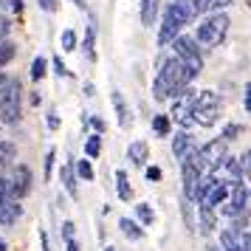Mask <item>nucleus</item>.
<instances>
[{"mask_svg":"<svg viewBox=\"0 0 251 251\" xmlns=\"http://www.w3.org/2000/svg\"><path fill=\"white\" fill-rule=\"evenodd\" d=\"M198 217H201V234H212L217 228V212L215 209H206V206H198Z\"/></svg>","mask_w":251,"mask_h":251,"instance_id":"nucleus-19","label":"nucleus"},{"mask_svg":"<svg viewBox=\"0 0 251 251\" xmlns=\"http://www.w3.org/2000/svg\"><path fill=\"white\" fill-rule=\"evenodd\" d=\"M40 246H43V251H51L48 249V234L46 231H40Z\"/></svg>","mask_w":251,"mask_h":251,"instance_id":"nucleus-46","label":"nucleus"},{"mask_svg":"<svg viewBox=\"0 0 251 251\" xmlns=\"http://www.w3.org/2000/svg\"><path fill=\"white\" fill-rule=\"evenodd\" d=\"M46 74H48V59L46 57H34L31 59V79L40 82Z\"/></svg>","mask_w":251,"mask_h":251,"instance_id":"nucleus-28","label":"nucleus"},{"mask_svg":"<svg viewBox=\"0 0 251 251\" xmlns=\"http://www.w3.org/2000/svg\"><path fill=\"white\" fill-rule=\"evenodd\" d=\"M228 25H231V20H228L226 12H215L209 14L206 20H201L198 23V28H195V43L201 48H217L223 40H226L228 34Z\"/></svg>","mask_w":251,"mask_h":251,"instance_id":"nucleus-3","label":"nucleus"},{"mask_svg":"<svg viewBox=\"0 0 251 251\" xmlns=\"http://www.w3.org/2000/svg\"><path fill=\"white\" fill-rule=\"evenodd\" d=\"M116 195L122 203H130V198H133V186H130V178L125 170H116Z\"/></svg>","mask_w":251,"mask_h":251,"instance_id":"nucleus-20","label":"nucleus"},{"mask_svg":"<svg viewBox=\"0 0 251 251\" xmlns=\"http://www.w3.org/2000/svg\"><path fill=\"white\" fill-rule=\"evenodd\" d=\"M195 76L189 74V68L183 65L178 57H164L158 62V74L152 79V99L155 102H167L172 96L183 93L186 88H192Z\"/></svg>","mask_w":251,"mask_h":251,"instance_id":"nucleus-1","label":"nucleus"},{"mask_svg":"<svg viewBox=\"0 0 251 251\" xmlns=\"http://www.w3.org/2000/svg\"><path fill=\"white\" fill-rule=\"evenodd\" d=\"M62 237H65V240L74 237V223H71V220H65V223H62Z\"/></svg>","mask_w":251,"mask_h":251,"instance_id":"nucleus-43","label":"nucleus"},{"mask_svg":"<svg viewBox=\"0 0 251 251\" xmlns=\"http://www.w3.org/2000/svg\"><path fill=\"white\" fill-rule=\"evenodd\" d=\"M228 189H231V183L226 181V178H220V181L215 183V186H212V189H209V192H206V198L203 201H201V203L198 206H206V209H220V206L226 203V198H228Z\"/></svg>","mask_w":251,"mask_h":251,"instance_id":"nucleus-10","label":"nucleus"},{"mask_svg":"<svg viewBox=\"0 0 251 251\" xmlns=\"http://www.w3.org/2000/svg\"><path fill=\"white\" fill-rule=\"evenodd\" d=\"M43 12H57V0H37Z\"/></svg>","mask_w":251,"mask_h":251,"instance_id":"nucleus-41","label":"nucleus"},{"mask_svg":"<svg viewBox=\"0 0 251 251\" xmlns=\"http://www.w3.org/2000/svg\"><path fill=\"white\" fill-rule=\"evenodd\" d=\"M82 54L91 59H96V28L93 25H88V31H85V40H82Z\"/></svg>","mask_w":251,"mask_h":251,"instance_id":"nucleus-23","label":"nucleus"},{"mask_svg":"<svg viewBox=\"0 0 251 251\" xmlns=\"http://www.w3.org/2000/svg\"><path fill=\"white\" fill-rule=\"evenodd\" d=\"M91 127L96 130V133H104V122L99 119V116H91Z\"/></svg>","mask_w":251,"mask_h":251,"instance_id":"nucleus-42","label":"nucleus"},{"mask_svg":"<svg viewBox=\"0 0 251 251\" xmlns=\"http://www.w3.org/2000/svg\"><path fill=\"white\" fill-rule=\"evenodd\" d=\"M136 220H138V226H152L155 223V212H152V206L150 203H136Z\"/></svg>","mask_w":251,"mask_h":251,"instance_id":"nucleus-25","label":"nucleus"},{"mask_svg":"<svg viewBox=\"0 0 251 251\" xmlns=\"http://www.w3.org/2000/svg\"><path fill=\"white\" fill-rule=\"evenodd\" d=\"M65 251H82L79 243H76V237H68V240H65Z\"/></svg>","mask_w":251,"mask_h":251,"instance_id":"nucleus-45","label":"nucleus"},{"mask_svg":"<svg viewBox=\"0 0 251 251\" xmlns=\"http://www.w3.org/2000/svg\"><path fill=\"white\" fill-rule=\"evenodd\" d=\"M231 3H234V0H212V9H215V12H226Z\"/></svg>","mask_w":251,"mask_h":251,"instance_id":"nucleus-40","label":"nucleus"},{"mask_svg":"<svg viewBox=\"0 0 251 251\" xmlns=\"http://www.w3.org/2000/svg\"><path fill=\"white\" fill-rule=\"evenodd\" d=\"M59 181H62V189H65L71 198L79 195V178H76V172H74V158L62 161V167H59Z\"/></svg>","mask_w":251,"mask_h":251,"instance_id":"nucleus-11","label":"nucleus"},{"mask_svg":"<svg viewBox=\"0 0 251 251\" xmlns=\"http://www.w3.org/2000/svg\"><path fill=\"white\" fill-rule=\"evenodd\" d=\"M243 107H246V113H251V82L246 85V91H243Z\"/></svg>","mask_w":251,"mask_h":251,"instance_id":"nucleus-39","label":"nucleus"},{"mask_svg":"<svg viewBox=\"0 0 251 251\" xmlns=\"http://www.w3.org/2000/svg\"><path fill=\"white\" fill-rule=\"evenodd\" d=\"M198 141H195V136L189 133V130H175V136H172V155L178 161H189L198 152Z\"/></svg>","mask_w":251,"mask_h":251,"instance_id":"nucleus-9","label":"nucleus"},{"mask_svg":"<svg viewBox=\"0 0 251 251\" xmlns=\"http://www.w3.org/2000/svg\"><path fill=\"white\" fill-rule=\"evenodd\" d=\"M220 249H223V251H234V249H240L237 234H234L231 228H223V231H220Z\"/></svg>","mask_w":251,"mask_h":251,"instance_id":"nucleus-29","label":"nucleus"},{"mask_svg":"<svg viewBox=\"0 0 251 251\" xmlns=\"http://www.w3.org/2000/svg\"><path fill=\"white\" fill-rule=\"evenodd\" d=\"M237 161H240V170H243V178H251V150L237 155Z\"/></svg>","mask_w":251,"mask_h":251,"instance_id":"nucleus-32","label":"nucleus"},{"mask_svg":"<svg viewBox=\"0 0 251 251\" xmlns=\"http://www.w3.org/2000/svg\"><path fill=\"white\" fill-rule=\"evenodd\" d=\"M237 136H243V125H237V122H228L226 127H223V133H220V138H223V141H234V138Z\"/></svg>","mask_w":251,"mask_h":251,"instance_id":"nucleus-30","label":"nucleus"},{"mask_svg":"<svg viewBox=\"0 0 251 251\" xmlns=\"http://www.w3.org/2000/svg\"><path fill=\"white\" fill-rule=\"evenodd\" d=\"M51 68H54V74H57V76H68V68H65L62 57H54V59H51Z\"/></svg>","mask_w":251,"mask_h":251,"instance_id":"nucleus-36","label":"nucleus"},{"mask_svg":"<svg viewBox=\"0 0 251 251\" xmlns=\"http://www.w3.org/2000/svg\"><path fill=\"white\" fill-rule=\"evenodd\" d=\"M119 231H122L127 240H133V243L144 240V226H138V220H130V217H122V220H119Z\"/></svg>","mask_w":251,"mask_h":251,"instance_id":"nucleus-18","label":"nucleus"},{"mask_svg":"<svg viewBox=\"0 0 251 251\" xmlns=\"http://www.w3.org/2000/svg\"><path fill=\"white\" fill-rule=\"evenodd\" d=\"M172 48V57H178L189 68V74L192 76H198L201 71H203V57H201V46L195 43V37L192 34H178L175 40L170 43Z\"/></svg>","mask_w":251,"mask_h":251,"instance_id":"nucleus-5","label":"nucleus"},{"mask_svg":"<svg viewBox=\"0 0 251 251\" xmlns=\"http://www.w3.org/2000/svg\"><path fill=\"white\" fill-rule=\"evenodd\" d=\"M9 34H12V20L0 14V40H9Z\"/></svg>","mask_w":251,"mask_h":251,"instance_id":"nucleus-35","label":"nucleus"},{"mask_svg":"<svg viewBox=\"0 0 251 251\" xmlns=\"http://www.w3.org/2000/svg\"><path fill=\"white\" fill-rule=\"evenodd\" d=\"M186 3V9H189V14L195 17H203L206 12H212V0H183Z\"/></svg>","mask_w":251,"mask_h":251,"instance_id":"nucleus-27","label":"nucleus"},{"mask_svg":"<svg viewBox=\"0 0 251 251\" xmlns=\"http://www.w3.org/2000/svg\"><path fill=\"white\" fill-rule=\"evenodd\" d=\"M14 161H17V144L9 138H0V175L12 170Z\"/></svg>","mask_w":251,"mask_h":251,"instance_id":"nucleus-16","label":"nucleus"},{"mask_svg":"<svg viewBox=\"0 0 251 251\" xmlns=\"http://www.w3.org/2000/svg\"><path fill=\"white\" fill-rule=\"evenodd\" d=\"M74 172H76V178H79V181H93V178H96L91 158H79V161H74Z\"/></svg>","mask_w":251,"mask_h":251,"instance_id":"nucleus-24","label":"nucleus"},{"mask_svg":"<svg viewBox=\"0 0 251 251\" xmlns=\"http://www.w3.org/2000/svg\"><path fill=\"white\" fill-rule=\"evenodd\" d=\"M144 175H147V181H150V183H158L161 178H164L161 167H144Z\"/></svg>","mask_w":251,"mask_h":251,"instance_id":"nucleus-34","label":"nucleus"},{"mask_svg":"<svg viewBox=\"0 0 251 251\" xmlns=\"http://www.w3.org/2000/svg\"><path fill=\"white\" fill-rule=\"evenodd\" d=\"M9 82H12V76L0 71V96H3V91H6V88H9Z\"/></svg>","mask_w":251,"mask_h":251,"instance_id":"nucleus-44","label":"nucleus"},{"mask_svg":"<svg viewBox=\"0 0 251 251\" xmlns=\"http://www.w3.org/2000/svg\"><path fill=\"white\" fill-rule=\"evenodd\" d=\"M9 186H12V198H14V201L28 198L31 189H34V172H31V167L14 161L12 170H9Z\"/></svg>","mask_w":251,"mask_h":251,"instance_id":"nucleus-7","label":"nucleus"},{"mask_svg":"<svg viewBox=\"0 0 251 251\" xmlns=\"http://www.w3.org/2000/svg\"><path fill=\"white\" fill-rule=\"evenodd\" d=\"M192 23V14L186 9L183 0H170L161 12V23H158V48H170V43L181 34L186 25Z\"/></svg>","mask_w":251,"mask_h":251,"instance_id":"nucleus-2","label":"nucleus"},{"mask_svg":"<svg viewBox=\"0 0 251 251\" xmlns=\"http://www.w3.org/2000/svg\"><path fill=\"white\" fill-rule=\"evenodd\" d=\"M158 9H161V0H141L138 6V14H141V25H152L158 20Z\"/></svg>","mask_w":251,"mask_h":251,"instance_id":"nucleus-17","label":"nucleus"},{"mask_svg":"<svg viewBox=\"0 0 251 251\" xmlns=\"http://www.w3.org/2000/svg\"><path fill=\"white\" fill-rule=\"evenodd\" d=\"M249 198H251V192H249V186H246V181L231 183L226 203L220 206L217 212H220L223 217H228V220H231L234 215H240V212H246V209H249Z\"/></svg>","mask_w":251,"mask_h":251,"instance_id":"nucleus-8","label":"nucleus"},{"mask_svg":"<svg viewBox=\"0 0 251 251\" xmlns=\"http://www.w3.org/2000/svg\"><path fill=\"white\" fill-rule=\"evenodd\" d=\"M59 46H62V51H74L76 48V31L74 28H65L62 37H59Z\"/></svg>","mask_w":251,"mask_h":251,"instance_id":"nucleus-31","label":"nucleus"},{"mask_svg":"<svg viewBox=\"0 0 251 251\" xmlns=\"http://www.w3.org/2000/svg\"><path fill=\"white\" fill-rule=\"evenodd\" d=\"M20 119H23V85H20V79L12 76L9 88L0 96V125L14 127L20 125Z\"/></svg>","mask_w":251,"mask_h":251,"instance_id":"nucleus-4","label":"nucleus"},{"mask_svg":"<svg viewBox=\"0 0 251 251\" xmlns=\"http://www.w3.org/2000/svg\"><path fill=\"white\" fill-rule=\"evenodd\" d=\"M54 158H57V150H48L46 152V172H43V178L51 181V170H54Z\"/></svg>","mask_w":251,"mask_h":251,"instance_id":"nucleus-33","label":"nucleus"},{"mask_svg":"<svg viewBox=\"0 0 251 251\" xmlns=\"http://www.w3.org/2000/svg\"><path fill=\"white\" fill-rule=\"evenodd\" d=\"M3 3H9V0H0V6H3Z\"/></svg>","mask_w":251,"mask_h":251,"instance_id":"nucleus-51","label":"nucleus"},{"mask_svg":"<svg viewBox=\"0 0 251 251\" xmlns=\"http://www.w3.org/2000/svg\"><path fill=\"white\" fill-rule=\"evenodd\" d=\"M127 158H130L133 167H147V158H150L147 141H130L127 144Z\"/></svg>","mask_w":251,"mask_h":251,"instance_id":"nucleus-15","label":"nucleus"},{"mask_svg":"<svg viewBox=\"0 0 251 251\" xmlns=\"http://www.w3.org/2000/svg\"><path fill=\"white\" fill-rule=\"evenodd\" d=\"M203 172L195 167L192 161H181V178H183V198L186 201H192V192H195V183L201 178Z\"/></svg>","mask_w":251,"mask_h":251,"instance_id":"nucleus-12","label":"nucleus"},{"mask_svg":"<svg viewBox=\"0 0 251 251\" xmlns=\"http://www.w3.org/2000/svg\"><path fill=\"white\" fill-rule=\"evenodd\" d=\"M14 57H17V46H14L12 40H0V71L6 68Z\"/></svg>","mask_w":251,"mask_h":251,"instance_id":"nucleus-26","label":"nucleus"},{"mask_svg":"<svg viewBox=\"0 0 251 251\" xmlns=\"http://www.w3.org/2000/svg\"><path fill=\"white\" fill-rule=\"evenodd\" d=\"M0 251H9V246H6V240L0 237Z\"/></svg>","mask_w":251,"mask_h":251,"instance_id":"nucleus-47","label":"nucleus"},{"mask_svg":"<svg viewBox=\"0 0 251 251\" xmlns=\"http://www.w3.org/2000/svg\"><path fill=\"white\" fill-rule=\"evenodd\" d=\"M0 136H3V125H0Z\"/></svg>","mask_w":251,"mask_h":251,"instance_id":"nucleus-52","label":"nucleus"},{"mask_svg":"<svg viewBox=\"0 0 251 251\" xmlns=\"http://www.w3.org/2000/svg\"><path fill=\"white\" fill-rule=\"evenodd\" d=\"M209 251H220V246H209Z\"/></svg>","mask_w":251,"mask_h":251,"instance_id":"nucleus-48","label":"nucleus"},{"mask_svg":"<svg viewBox=\"0 0 251 251\" xmlns=\"http://www.w3.org/2000/svg\"><path fill=\"white\" fill-rule=\"evenodd\" d=\"M99 152H102V133H91V136L85 138V158H99Z\"/></svg>","mask_w":251,"mask_h":251,"instance_id":"nucleus-21","label":"nucleus"},{"mask_svg":"<svg viewBox=\"0 0 251 251\" xmlns=\"http://www.w3.org/2000/svg\"><path fill=\"white\" fill-rule=\"evenodd\" d=\"M237 243H240V251H251V231H240Z\"/></svg>","mask_w":251,"mask_h":251,"instance_id":"nucleus-37","label":"nucleus"},{"mask_svg":"<svg viewBox=\"0 0 251 251\" xmlns=\"http://www.w3.org/2000/svg\"><path fill=\"white\" fill-rule=\"evenodd\" d=\"M46 125H48V130H57V127H59V116H57V110H48Z\"/></svg>","mask_w":251,"mask_h":251,"instance_id":"nucleus-38","label":"nucleus"},{"mask_svg":"<svg viewBox=\"0 0 251 251\" xmlns=\"http://www.w3.org/2000/svg\"><path fill=\"white\" fill-rule=\"evenodd\" d=\"M102 251H116V249H113V246H104V249H102Z\"/></svg>","mask_w":251,"mask_h":251,"instance_id":"nucleus-49","label":"nucleus"},{"mask_svg":"<svg viewBox=\"0 0 251 251\" xmlns=\"http://www.w3.org/2000/svg\"><path fill=\"white\" fill-rule=\"evenodd\" d=\"M110 102H113L116 107V119H119V127L122 130H127V127L133 125V119H130V107H127L125 96H122V91H110Z\"/></svg>","mask_w":251,"mask_h":251,"instance_id":"nucleus-14","label":"nucleus"},{"mask_svg":"<svg viewBox=\"0 0 251 251\" xmlns=\"http://www.w3.org/2000/svg\"><path fill=\"white\" fill-rule=\"evenodd\" d=\"M234 251H240V249H234Z\"/></svg>","mask_w":251,"mask_h":251,"instance_id":"nucleus-53","label":"nucleus"},{"mask_svg":"<svg viewBox=\"0 0 251 251\" xmlns=\"http://www.w3.org/2000/svg\"><path fill=\"white\" fill-rule=\"evenodd\" d=\"M152 133L158 138H167V136H172V122H170V116H152Z\"/></svg>","mask_w":251,"mask_h":251,"instance_id":"nucleus-22","label":"nucleus"},{"mask_svg":"<svg viewBox=\"0 0 251 251\" xmlns=\"http://www.w3.org/2000/svg\"><path fill=\"white\" fill-rule=\"evenodd\" d=\"M74 3H76V6H82V0H74Z\"/></svg>","mask_w":251,"mask_h":251,"instance_id":"nucleus-50","label":"nucleus"},{"mask_svg":"<svg viewBox=\"0 0 251 251\" xmlns=\"http://www.w3.org/2000/svg\"><path fill=\"white\" fill-rule=\"evenodd\" d=\"M23 217V203L20 201H3L0 203V226H14Z\"/></svg>","mask_w":251,"mask_h":251,"instance_id":"nucleus-13","label":"nucleus"},{"mask_svg":"<svg viewBox=\"0 0 251 251\" xmlns=\"http://www.w3.org/2000/svg\"><path fill=\"white\" fill-rule=\"evenodd\" d=\"M192 119L198 127H215L220 119V96L217 91H198L192 107Z\"/></svg>","mask_w":251,"mask_h":251,"instance_id":"nucleus-6","label":"nucleus"}]
</instances>
